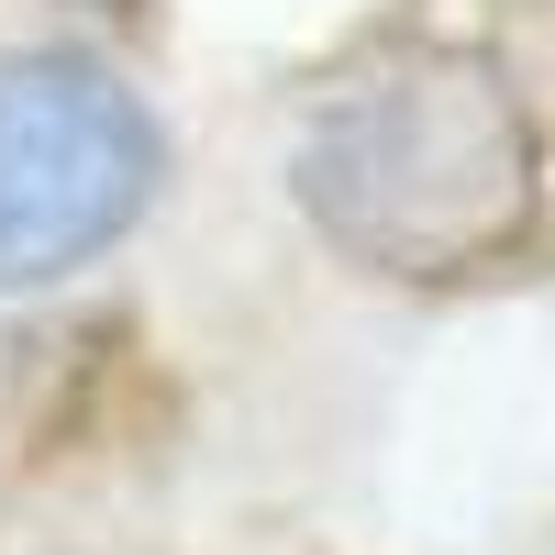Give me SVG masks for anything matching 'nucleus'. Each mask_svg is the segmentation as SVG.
Returning a JSON list of instances; mask_svg holds the SVG:
<instances>
[{
    "mask_svg": "<svg viewBox=\"0 0 555 555\" xmlns=\"http://www.w3.org/2000/svg\"><path fill=\"white\" fill-rule=\"evenodd\" d=\"M300 211L366 278H478L544 211V133L478 44H389L322 89L300 133Z\"/></svg>",
    "mask_w": 555,
    "mask_h": 555,
    "instance_id": "nucleus-1",
    "label": "nucleus"
},
{
    "mask_svg": "<svg viewBox=\"0 0 555 555\" xmlns=\"http://www.w3.org/2000/svg\"><path fill=\"white\" fill-rule=\"evenodd\" d=\"M167 178V133L112 67L12 56L0 67V289H44L112 256Z\"/></svg>",
    "mask_w": 555,
    "mask_h": 555,
    "instance_id": "nucleus-2",
    "label": "nucleus"
},
{
    "mask_svg": "<svg viewBox=\"0 0 555 555\" xmlns=\"http://www.w3.org/2000/svg\"><path fill=\"white\" fill-rule=\"evenodd\" d=\"M101 12H112V0H101Z\"/></svg>",
    "mask_w": 555,
    "mask_h": 555,
    "instance_id": "nucleus-3",
    "label": "nucleus"
}]
</instances>
